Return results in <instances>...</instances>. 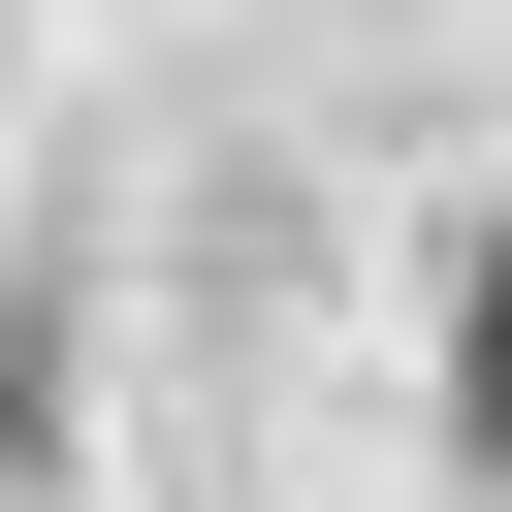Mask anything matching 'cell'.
<instances>
[{"mask_svg": "<svg viewBox=\"0 0 512 512\" xmlns=\"http://www.w3.org/2000/svg\"><path fill=\"white\" fill-rule=\"evenodd\" d=\"M448 448H512V192H480V256H448Z\"/></svg>", "mask_w": 512, "mask_h": 512, "instance_id": "6da1fadb", "label": "cell"}]
</instances>
